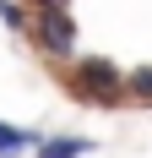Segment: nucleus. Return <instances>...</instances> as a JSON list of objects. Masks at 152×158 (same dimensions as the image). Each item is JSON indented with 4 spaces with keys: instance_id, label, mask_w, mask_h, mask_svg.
Returning <instances> with one entry per match:
<instances>
[{
    "instance_id": "1",
    "label": "nucleus",
    "mask_w": 152,
    "mask_h": 158,
    "mask_svg": "<svg viewBox=\"0 0 152 158\" xmlns=\"http://www.w3.org/2000/svg\"><path fill=\"white\" fill-rule=\"evenodd\" d=\"M65 87H71L82 104H92V109H114V104H125V71L114 60H103V55H82V60L71 65V77H65Z\"/></svg>"
},
{
    "instance_id": "2",
    "label": "nucleus",
    "mask_w": 152,
    "mask_h": 158,
    "mask_svg": "<svg viewBox=\"0 0 152 158\" xmlns=\"http://www.w3.org/2000/svg\"><path fill=\"white\" fill-rule=\"evenodd\" d=\"M27 38L44 49V55H54V60H71L76 55V16L65 11V6H38Z\"/></svg>"
},
{
    "instance_id": "3",
    "label": "nucleus",
    "mask_w": 152,
    "mask_h": 158,
    "mask_svg": "<svg viewBox=\"0 0 152 158\" xmlns=\"http://www.w3.org/2000/svg\"><path fill=\"white\" fill-rule=\"evenodd\" d=\"M44 131H22L11 120H0V158H22V153H38Z\"/></svg>"
},
{
    "instance_id": "4",
    "label": "nucleus",
    "mask_w": 152,
    "mask_h": 158,
    "mask_svg": "<svg viewBox=\"0 0 152 158\" xmlns=\"http://www.w3.org/2000/svg\"><path fill=\"white\" fill-rule=\"evenodd\" d=\"M92 136H44L38 142V158H87L92 153Z\"/></svg>"
},
{
    "instance_id": "5",
    "label": "nucleus",
    "mask_w": 152,
    "mask_h": 158,
    "mask_svg": "<svg viewBox=\"0 0 152 158\" xmlns=\"http://www.w3.org/2000/svg\"><path fill=\"white\" fill-rule=\"evenodd\" d=\"M125 93L136 98V104H147V109H152V65H136V71H125Z\"/></svg>"
},
{
    "instance_id": "6",
    "label": "nucleus",
    "mask_w": 152,
    "mask_h": 158,
    "mask_svg": "<svg viewBox=\"0 0 152 158\" xmlns=\"http://www.w3.org/2000/svg\"><path fill=\"white\" fill-rule=\"evenodd\" d=\"M0 22L11 33H33V11L22 6V0H0Z\"/></svg>"
},
{
    "instance_id": "7",
    "label": "nucleus",
    "mask_w": 152,
    "mask_h": 158,
    "mask_svg": "<svg viewBox=\"0 0 152 158\" xmlns=\"http://www.w3.org/2000/svg\"><path fill=\"white\" fill-rule=\"evenodd\" d=\"M33 6H65V0H33Z\"/></svg>"
}]
</instances>
